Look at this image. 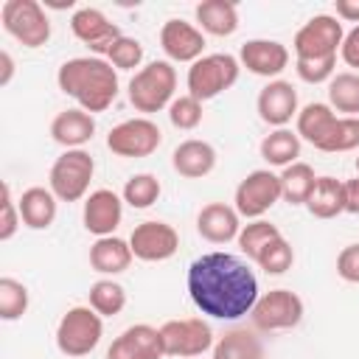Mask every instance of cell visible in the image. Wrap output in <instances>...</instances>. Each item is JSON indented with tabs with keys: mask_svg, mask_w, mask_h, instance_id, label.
Here are the masks:
<instances>
[{
	"mask_svg": "<svg viewBox=\"0 0 359 359\" xmlns=\"http://www.w3.org/2000/svg\"><path fill=\"white\" fill-rule=\"evenodd\" d=\"M188 294L194 306L213 320H241L258 303V278L244 258L233 252H205L188 266Z\"/></svg>",
	"mask_w": 359,
	"mask_h": 359,
	"instance_id": "cell-1",
	"label": "cell"
},
{
	"mask_svg": "<svg viewBox=\"0 0 359 359\" xmlns=\"http://www.w3.org/2000/svg\"><path fill=\"white\" fill-rule=\"evenodd\" d=\"M56 84L90 115L109 109L118 98V70L101 56L67 59L56 73Z\"/></svg>",
	"mask_w": 359,
	"mask_h": 359,
	"instance_id": "cell-2",
	"label": "cell"
},
{
	"mask_svg": "<svg viewBox=\"0 0 359 359\" xmlns=\"http://www.w3.org/2000/svg\"><path fill=\"white\" fill-rule=\"evenodd\" d=\"M174 90H177V70L168 59H154L146 67H140L126 87L129 104L146 115L160 112L165 107H171L174 101Z\"/></svg>",
	"mask_w": 359,
	"mask_h": 359,
	"instance_id": "cell-3",
	"label": "cell"
},
{
	"mask_svg": "<svg viewBox=\"0 0 359 359\" xmlns=\"http://www.w3.org/2000/svg\"><path fill=\"white\" fill-rule=\"evenodd\" d=\"M101 337H104V317L90 306L67 309L56 325V348L70 359L93 353Z\"/></svg>",
	"mask_w": 359,
	"mask_h": 359,
	"instance_id": "cell-4",
	"label": "cell"
},
{
	"mask_svg": "<svg viewBox=\"0 0 359 359\" xmlns=\"http://www.w3.org/2000/svg\"><path fill=\"white\" fill-rule=\"evenodd\" d=\"M95 174V160L87 149H65L48 174V188L59 202H79L90 191V180Z\"/></svg>",
	"mask_w": 359,
	"mask_h": 359,
	"instance_id": "cell-5",
	"label": "cell"
},
{
	"mask_svg": "<svg viewBox=\"0 0 359 359\" xmlns=\"http://www.w3.org/2000/svg\"><path fill=\"white\" fill-rule=\"evenodd\" d=\"M241 65L236 56L230 53H205L202 59H196L188 67V95H194L196 101H210L216 95H222L224 90H230L238 81Z\"/></svg>",
	"mask_w": 359,
	"mask_h": 359,
	"instance_id": "cell-6",
	"label": "cell"
},
{
	"mask_svg": "<svg viewBox=\"0 0 359 359\" xmlns=\"http://www.w3.org/2000/svg\"><path fill=\"white\" fill-rule=\"evenodd\" d=\"M0 20L6 34L25 48H42L50 39V20L36 0H6L0 8Z\"/></svg>",
	"mask_w": 359,
	"mask_h": 359,
	"instance_id": "cell-7",
	"label": "cell"
},
{
	"mask_svg": "<svg viewBox=\"0 0 359 359\" xmlns=\"http://www.w3.org/2000/svg\"><path fill=\"white\" fill-rule=\"evenodd\" d=\"M345 31L337 14H314L309 22H303L292 39L294 59H325L337 56L342 48Z\"/></svg>",
	"mask_w": 359,
	"mask_h": 359,
	"instance_id": "cell-8",
	"label": "cell"
},
{
	"mask_svg": "<svg viewBox=\"0 0 359 359\" xmlns=\"http://www.w3.org/2000/svg\"><path fill=\"white\" fill-rule=\"evenodd\" d=\"M163 337V351L165 356H180V359H194L210 351L213 331L202 317H182V320H165L160 325Z\"/></svg>",
	"mask_w": 359,
	"mask_h": 359,
	"instance_id": "cell-9",
	"label": "cell"
},
{
	"mask_svg": "<svg viewBox=\"0 0 359 359\" xmlns=\"http://www.w3.org/2000/svg\"><path fill=\"white\" fill-rule=\"evenodd\" d=\"M250 320H252V325L258 331H286V328H294L303 320V300L292 289H269L252 306Z\"/></svg>",
	"mask_w": 359,
	"mask_h": 359,
	"instance_id": "cell-10",
	"label": "cell"
},
{
	"mask_svg": "<svg viewBox=\"0 0 359 359\" xmlns=\"http://www.w3.org/2000/svg\"><path fill=\"white\" fill-rule=\"evenodd\" d=\"M278 199H280V177L272 174L269 168H255L236 185L233 208L244 219H261L266 210L275 208Z\"/></svg>",
	"mask_w": 359,
	"mask_h": 359,
	"instance_id": "cell-11",
	"label": "cell"
},
{
	"mask_svg": "<svg viewBox=\"0 0 359 359\" xmlns=\"http://www.w3.org/2000/svg\"><path fill=\"white\" fill-rule=\"evenodd\" d=\"M163 132L151 118H129L109 129L107 149L118 157H149L160 149Z\"/></svg>",
	"mask_w": 359,
	"mask_h": 359,
	"instance_id": "cell-12",
	"label": "cell"
},
{
	"mask_svg": "<svg viewBox=\"0 0 359 359\" xmlns=\"http://www.w3.org/2000/svg\"><path fill=\"white\" fill-rule=\"evenodd\" d=\"M129 247L137 261H146V264L168 261L180 250V233L168 222L149 219V222L135 224V230L129 236Z\"/></svg>",
	"mask_w": 359,
	"mask_h": 359,
	"instance_id": "cell-13",
	"label": "cell"
},
{
	"mask_svg": "<svg viewBox=\"0 0 359 359\" xmlns=\"http://www.w3.org/2000/svg\"><path fill=\"white\" fill-rule=\"evenodd\" d=\"M70 31H73V36H76L79 42H84V45H87L95 56H101V59L109 53L112 42L123 36L121 28H118V22H112L104 11L90 8V6L73 11V17H70Z\"/></svg>",
	"mask_w": 359,
	"mask_h": 359,
	"instance_id": "cell-14",
	"label": "cell"
},
{
	"mask_svg": "<svg viewBox=\"0 0 359 359\" xmlns=\"http://www.w3.org/2000/svg\"><path fill=\"white\" fill-rule=\"evenodd\" d=\"M258 118L275 129H283L292 118H297V90L286 79H272L261 87L258 101H255Z\"/></svg>",
	"mask_w": 359,
	"mask_h": 359,
	"instance_id": "cell-15",
	"label": "cell"
},
{
	"mask_svg": "<svg viewBox=\"0 0 359 359\" xmlns=\"http://www.w3.org/2000/svg\"><path fill=\"white\" fill-rule=\"evenodd\" d=\"M163 356H165V351H163L160 328H154L149 323L129 325L107 348V359H163Z\"/></svg>",
	"mask_w": 359,
	"mask_h": 359,
	"instance_id": "cell-16",
	"label": "cell"
},
{
	"mask_svg": "<svg viewBox=\"0 0 359 359\" xmlns=\"http://www.w3.org/2000/svg\"><path fill=\"white\" fill-rule=\"evenodd\" d=\"M160 48L168 62H196L205 56V34L185 20H165L160 28Z\"/></svg>",
	"mask_w": 359,
	"mask_h": 359,
	"instance_id": "cell-17",
	"label": "cell"
},
{
	"mask_svg": "<svg viewBox=\"0 0 359 359\" xmlns=\"http://www.w3.org/2000/svg\"><path fill=\"white\" fill-rule=\"evenodd\" d=\"M238 65L272 81L289 67V48L278 39H247L238 50Z\"/></svg>",
	"mask_w": 359,
	"mask_h": 359,
	"instance_id": "cell-18",
	"label": "cell"
},
{
	"mask_svg": "<svg viewBox=\"0 0 359 359\" xmlns=\"http://www.w3.org/2000/svg\"><path fill=\"white\" fill-rule=\"evenodd\" d=\"M123 219V196H118L109 188H98L84 199V210H81V222L87 227V233L104 238L112 236L118 230Z\"/></svg>",
	"mask_w": 359,
	"mask_h": 359,
	"instance_id": "cell-19",
	"label": "cell"
},
{
	"mask_svg": "<svg viewBox=\"0 0 359 359\" xmlns=\"http://www.w3.org/2000/svg\"><path fill=\"white\" fill-rule=\"evenodd\" d=\"M196 230L210 244H227V241H236L238 238V233H241V216H238V210L233 205L208 202L196 213Z\"/></svg>",
	"mask_w": 359,
	"mask_h": 359,
	"instance_id": "cell-20",
	"label": "cell"
},
{
	"mask_svg": "<svg viewBox=\"0 0 359 359\" xmlns=\"http://www.w3.org/2000/svg\"><path fill=\"white\" fill-rule=\"evenodd\" d=\"M216 160H219L216 157V149L208 140H196V137L182 140L174 149V154H171L174 171L180 177H185V180H202V177H208L216 168Z\"/></svg>",
	"mask_w": 359,
	"mask_h": 359,
	"instance_id": "cell-21",
	"label": "cell"
},
{
	"mask_svg": "<svg viewBox=\"0 0 359 359\" xmlns=\"http://www.w3.org/2000/svg\"><path fill=\"white\" fill-rule=\"evenodd\" d=\"M93 135H95V118L81 107L62 109L50 121V137L65 149H84V143H90Z\"/></svg>",
	"mask_w": 359,
	"mask_h": 359,
	"instance_id": "cell-22",
	"label": "cell"
},
{
	"mask_svg": "<svg viewBox=\"0 0 359 359\" xmlns=\"http://www.w3.org/2000/svg\"><path fill=\"white\" fill-rule=\"evenodd\" d=\"M56 194L50 188L42 185H31L20 194L17 205H20V219L25 227L31 230H48L56 219Z\"/></svg>",
	"mask_w": 359,
	"mask_h": 359,
	"instance_id": "cell-23",
	"label": "cell"
},
{
	"mask_svg": "<svg viewBox=\"0 0 359 359\" xmlns=\"http://www.w3.org/2000/svg\"><path fill=\"white\" fill-rule=\"evenodd\" d=\"M202 34L210 36H230L238 31V8L230 0H202L194 8Z\"/></svg>",
	"mask_w": 359,
	"mask_h": 359,
	"instance_id": "cell-24",
	"label": "cell"
},
{
	"mask_svg": "<svg viewBox=\"0 0 359 359\" xmlns=\"http://www.w3.org/2000/svg\"><path fill=\"white\" fill-rule=\"evenodd\" d=\"M132 247L129 241L118 238V236H104L95 238V244L90 247V266L101 275H121L129 269L132 264Z\"/></svg>",
	"mask_w": 359,
	"mask_h": 359,
	"instance_id": "cell-25",
	"label": "cell"
},
{
	"mask_svg": "<svg viewBox=\"0 0 359 359\" xmlns=\"http://www.w3.org/2000/svg\"><path fill=\"white\" fill-rule=\"evenodd\" d=\"M339 115L328 107V104H323V101H311V104H306L300 112H297V137L300 140H306V143H311L314 149H320L323 146V140L328 137V132H331V126H334V121H337Z\"/></svg>",
	"mask_w": 359,
	"mask_h": 359,
	"instance_id": "cell-26",
	"label": "cell"
},
{
	"mask_svg": "<svg viewBox=\"0 0 359 359\" xmlns=\"http://www.w3.org/2000/svg\"><path fill=\"white\" fill-rule=\"evenodd\" d=\"M306 210L314 219H334L339 213H345V194H342V180L337 177H317L309 199H306Z\"/></svg>",
	"mask_w": 359,
	"mask_h": 359,
	"instance_id": "cell-27",
	"label": "cell"
},
{
	"mask_svg": "<svg viewBox=\"0 0 359 359\" xmlns=\"http://www.w3.org/2000/svg\"><path fill=\"white\" fill-rule=\"evenodd\" d=\"M213 359H264V342L250 328H233L216 339Z\"/></svg>",
	"mask_w": 359,
	"mask_h": 359,
	"instance_id": "cell-28",
	"label": "cell"
},
{
	"mask_svg": "<svg viewBox=\"0 0 359 359\" xmlns=\"http://www.w3.org/2000/svg\"><path fill=\"white\" fill-rule=\"evenodd\" d=\"M261 157L269 165H275V168H286V165L297 163V157H300V137H297V132H292L286 126L283 129H272L261 140Z\"/></svg>",
	"mask_w": 359,
	"mask_h": 359,
	"instance_id": "cell-29",
	"label": "cell"
},
{
	"mask_svg": "<svg viewBox=\"0 0 359 359\" xmlns=\"http://www.w3.org/2000/svg\"><path fill=\"white\" fill-rule=\"evenodd\" d=\"M328 107L348 118H359V73H334L328 81Z\"/></svg>",
	"mask_w": 359,
	"mask_h": 359,
	"instance_id": "cell-30",
	"label": "cell"
},
{
	"mask_svg": "<svg viewBox=\"0 0 359 359\" xmlns=\"http://www.w3.org/2000/svg\"><path fill=\"white\" fill-rule=\"evenodd\" d=\"M280 199H286L289 205H306L317 177H314V168L309 163H292L286 165L280 174Z\"/></svg>",
	"mask_w": 359,
	"mask_h": 359,
	"instance_id": "cell-31",
	"label": "cell"
},
{
	"mask_svg": "<svg viewBox=\"0 0 359 359\" xmlns=\"http://www.w3.org/2000/svg\"><path fill=\"white\" fill-rule=\"evenodd\" d=\"M278 236H283L280 230H278V224H272V222H266V219H252V222H247V224H241V233H238V250H241V255H247L250 261H258V255L264 252V247L269 244V241H275Z\"/></svg>",
	"mask_w": 359,
	"mask_h": 359,
	"instance_id": "cell-32",
	"label": "cell"
},
{
	"mask_svg": "<svg viewBox=\"0 0 359 359\" xmlns=\"http://www.w3.org/2000/svg\"><path fill=\"white\" fill-rule=\"evenodd\" d=\"M126 306V289L112 280V278H101L90 286V309L98 311L101 317H115L121 314Z\"/></svg>",
	"mask_w": 359,
	"mask_h": 359,
	"instance_id": "cell-33",
	"label": "cell"
},
{
	"mask_svg": "<svg viewBox=\"0 0 359 359\" xmlns=\"http://www.w3.org/2000/svg\"><path fill=\"white\" fill-rule=\"evenodd\" d=\"M160 194H163V185H160V180L154 177V174H149V171H143V174H132L129 180H126V185H123V202L129 205V208H135V210H143V208H151L157 199H160Z\"/></svg>",
	"mask_w": 359,
	"mask_h": 359,
	"instance_id": "cell-34",
	"label": "cell"
},
{
	"mask_svg": "<svg viewBox=\"0 0 359 359\" xmlns=\"http://www.w3.org/2000/svg\"><path fill=\"white\" fill-rule=\"evenodd\" d=\"M28 311V289L22 280L3 275L0 278V320L14 323Z\"/></svg>",
	"mask_w": 359,
	"mask_h": 359,
	"instance_id": "cell-35",
	"label": "cell"
},
{
	"mask_svg": "<svg viewBox=\"0 0 359 359\" xmlns=\"http://www.w3.org/2000/svg\"><path fill=\"white\" fill-rule=\"evenodd\" d=\"M359 149V118H348V115H339L328 132V137L323 140L320 151H353Z\"/></svg>",
	"mask_w": 359,
	"mask_h": 359,
	"instance_id": "cell-36",
	"label": "cell"
},
{
	"mask_svg": "<svg viewBox=\"0 0 359 359\" xmlns=\"http://www.w3.org/2000/svg\"><path fill=\"white\" fill-rule=\"evenodd\" d=\"M255 264H258L266 275H283V272H289L292 264H294V250H292V244H289L283 236H278L275 241H269V244L264 247V252L258 255Z\"/></svg>",
	"mask_w": 359,
	"mask_h": 359,
	"instance_id": "cell-37",
	"label": "cell"
},
{
	"mask_svg": "<svg viewBox=\"0 0 359 359\" xmlns=\"http://www.w3.org/2000/svg\"><path fill=\"white\" fill-rule=\"evenodd\" d=\"M115 70H135V67H140V62H143V45H140V39H135V36H121V39H115L112 42V48H109V53L104 56Z\"/></svg>",
	"mask_w": 359,
	"mask_h": 359,
	"instance_id": "cell-38",
	"label": "cell"
},
{
	"mask_svg": "<svg viewBox=\"0 0 359 359\" xmlns=\"http://www.w3.org/2000/svg\"><path fill=\"white\" fill-rule=\"evenodd\" d=\"M168 121L171 126L188 132V129H196L202 123V101H196L194 95H180L171 101L168 107Z\"/></svg>",
	"mask_w": 359,
	"mask_h": 359,
	"instance_id": "cell-39",
	"label": "cell"
},
{
	"mask_svg": "<svg viewBox=\"0 0 359 359\" xmlns=\"http://www.w3.org/2000/svg\"><path fill=\"white\" fill-rule=\"evenodd\" d=\"M294 70L300 76V81L306 84H323L334 79L337 70V56H325V59H294Z\"/></svg>",
	"mask_w": 359,
	"mask_h": 359,
	"instance_id": "cell-40",
	"label": "cell"
},
{
	"mask_svg": "<svg viewBox=\"0 0 359 359\" xmlns=\"http://www.w3.org/2000/svg\"><path fill=\"white\" fill-rule=\"evenodd\" d=\"M20 205L11 196V185L3 182V205H0V241H11L20 227Z\"/></svg>",
	"mask_w": 359,
	"mask_h": 359,
	"instance_id": "cell-41",
	"label": "cell"
},
{
	"mask_svg": "<svg viewBox=\"0 0 359 359\" xmlns=\"http://www.w3.org/2000/svg\"><path fill=\"white\" fill-rule=\"evenodd\" d=\"M337 275L348 283H359V241L348 244L337 255Z\"/></svg>",
	"mask_w": 359,
	"mask_h": 359,
	"instance_id": "cell-42",
	"label": "cell"
},
{
	"mask_svg": "<svg viewBox=\"0 0 359 359\" xmlns=\"http://www.w3.org/2000/svg\"><path fill=\"white\" fill-rule=\"evenodd\" d=\"M339 56L348 67H353V73L359 70V25H353L345 39H342V48H339Z\"/></svg>",
	"mask_w": 359,
	"mask_h": 359,
	"instance_id": "cell-43",
	"label": "cell"
},
{
	"mask_svg": "<svg viewBox=\"0 0 359 359\" xmlns=\"http://www.w3.org/2000/svg\"><path fill=\"white\" fill-rule=\"evenodd\" d=\"M342 194H345V213L359 216V177L342 180Z\"/></svg>",
	"mask_w": 359,
	"mask_h": 359,
	"instance_id": "cell-44",
	"label": "cell"
},
{
	"mask_svg": "<svg viewBox=\"0 0 359 359\" xmlns=\"http://www.w3.org/2000/svg\"><path fill=\"white\" fill-rule=\"evenodd\" d=\"M334 11H337V20H345V22H356L359 25V0H337L334 3Z\"/></svg>",
	"mask_w": 359,
	"mask_h": 359,
	"instance_id": "cell-45",
	"label": "cell"
},
{
	"mask_svg": "<svg viewBox=\"0 0 359 359\" xmlns=\"http://www.w3.org/2000/svg\"><path fill=\"white\" fill-rule=\"evenodd\" d=\"M11 76H14V59L8 50H0V87H8Z\"/></svg>",
	"mask_w": 359,
	"mask_h": 359,
	"instance_id": "cell-46",
	"label": "cell"
},
{
	"mask_svg": "<svg viewBox=\"0 0 359 359\" xmlns=\"http://www.w3.org/2000/svg\"><path fill=\"white\" fill-rule=\"evenodd\" d=\"M356 171H359V157H356Z\"/></svg>",
	"mask_w": 359,
	"mask_h": 359,
	"instance_id": "cell-47",
	"label": "cell"
}]
</instances>
